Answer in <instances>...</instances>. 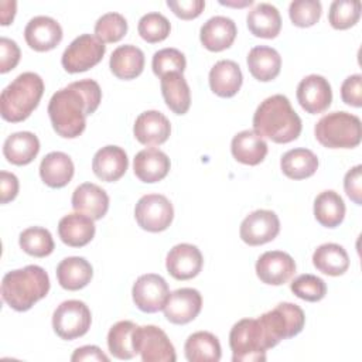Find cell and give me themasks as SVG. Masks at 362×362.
Instances as JSON below:
<instances>
[{
    "mask_svg": "<svg viewBox=\"0 0 362 362\" xmlns=\"http://www.w3.org/2000/svg\"><path fill=\"white\" fill-rule=\"evenodd\" d=\"M102 99L96 81L71 82L57 90L48 103V116L54 130L65 139H75L85 130L86 116L95 113Z\"/></svg>",
    "mask_w": 362,
    "mask_h": 362,
    "instance_id": "cell-1",
    "label": "cell"
},
{
    "mask_svg": "<svg viewBox=\"0 0 362 362\" xmlns=\"http://www.w3.org/2000/svg\"><path fill=\"white\" fill-rule=\"evenodd\" d=\"M301 119L284 95L266 98L253 115V130L274 143H290L301 133Z\"/></svg>",
    "mask_w": 362,
    "mask_h": 362,
    "instance_id": "cell-2",
    "label": "cell"
},
{
    "mask_svg": "<svg viewBox=\"0 0 362 362\" xmlns=\"http://www.w3.org/2000/svg\"><path fill=\"white\" fill-rule=\"evenodd\" d=\"M49 291V277L37 264L11 270L1 280V298L16 311H27Z\"/></svg>",
    "mask_w": 362,
    "mask_h": 362,
    "instance_id": "cell-3",
    "label": "cell"
},
{
    "mask_svg": "<svg viewBox=\"0 0 362 362\" xmlns=\"http://www.w3.org/2000/svg\"><path fill=\"white\" fill-rule=\"evenodd\" d=\"M44 93V81L35 72H23L8 83L0 96L1 117L11 123L25 120L38 106Z\"/></svg>",
    "mask_w": 362,
    "mask_h": 362,
    "instance_id": "cell-4",
    "label": "cell"
},
{
    "mask_svg": "<svg viewBox=\"0 0 362 362\" xmlns=\"http://www.w3.org/2000/svg\"><path fill=\"white\" fill-rule=\"evenodd\" d=\"M229 346L233 362H263L273 342L260 318H243L229 332Z\"/></svg>",
    "mask_w": 362,
    "mask_h": 362,
    "instance_id": "cell-5",
    "label": "cell"
},
{
    "mask_svg": "<svg viewBox=\"0 0 362 362\" xmlns=\"http://www.w3.org/2000/svg\"><path fill=\"white\" fill-rule=\"evenodd\" d=\"M314 134L318 143L327 148H354L361 143V120L344 110L332 112L317 122Z\"/></svg>",
    "mask_w": 362,
    "mask_h": 362,
    "instance_id": "cell-6",
    "label": "cell"
},
{
    "mask_svg": "<svg viewBox=\"0 0 362 362\" xmlns=\"http://www.w3.org/2000/svg\"><path fill=\"white\" fill-rule=\"evenodd\" d=\"M259 318L274 346L280 341L300 334L305 324L304 311L293 303H280L270 311L262 314Z\"/></svg>",
    "mask_w": 362,
    "mask_h": 362,
    "instance_id": "cell-7",
    "label": "cell"
},
{
    "mask_svg": "<svg viewBox=\"0 0 362 362\" xmlns=\"http://www.w3.org/2000/svg\"><path fill=\"white\" fill-rule=\"evenodd\" d=\"M90 310L79 300H66L61 303L52 314V328L55 334L66 341L85 335L90 328Z\"/></svg>",
    "mask_w": 362,
    "mask_h": 362,
    "instance_id": "cell-8",
    "label": "cell"
},
{
    "mask_svg": "<svg viewBox=\"0 0 362 362\" xmlns=\"http://www.w3.org/2000/svg\"><path fill=\"white\" fill-rule=\"evenodd\" d=\"M106 52V45L98 37L81 34L64 51L61 64L69 74H78L98 65Z\"/></svg>",
    "mask_w": 362,
    "mask_h": 362,
    "instance_id": "cell-9",
    "label": "cell"
},
{
    "mask_svg": "<svg viewBox=\"0 0 362 362\" xmlns=\"http://www.w3.org/2000/svg\"><path fill=\"white\" fill-rule=\"evenodd\" d=\"M133 341L143 362H174L177 359L174 345L167 334L156 325H137Z\"/></svg>",
    "mask_w": 362,
    "mask_h": 362,
    "instance_id": "cell-10",
    "label": "cell"
},
{
    "mask_svg": "<svg viewBox=\"0 0 362 362\" xmlns=\"http://www.w3.org/2000/svg\"><path fill=\"white\" fill-rule=\"evenodd\" d=\"M134 218L141 229L161 232L171 225L174 208L167 197L161 194H146L134 206Z\"/></svg>",
    "mask_w": 362,
    "mask_h": 362,
    "instance_id": "cell-11",
    "label": "cell"
},
{
    "mask_svg": "<svg viewBox=\"0 0 362 362\" xmlns=\"http://www.w3.org/2000/svg\"><path fill=\"white\" fill-rule=\"evenodd\" d=\"M132 296L136 307L143 313H157L164 308L170 288L167 281L154 273L141 274L133 284Z\"/></svg>",
    "mask_w": 362,
    "mask_h": 362,
    "instance_id": "cell-12",
    "label": "cell"
},
{
    "mask_svg": "<svg viewBox=\"0 0 362 362\" xmlns=\"http://www.w3.org/2000/svg\"><path fill=\"white\" fill-rule=\"evenodd\" d=\"M280 232L279 216L269 209H256L240 223V239L249 246H259L273 240Z\"/></svg>",
    "mask_w": 362,
    "mask_h": 362,
    "instance_id": "cell-13",
    "label": "cell"
},
{
    "mask_svg": "<svg viewBox=\"0 0 362 362\" xmlns=\"http://www.w3.org/2000/svg\"><path fill=\"white\" fill-rule=\"evenodd\" d=\"M297 100L310 115L325 112L332 102V90L328 79L317 74L303 78L297 86Z\"/></svg>",
    "mask_w": 362,
    "mask_h": 362,
    "instance_id": "cell-14",
    "label": "cell"
},
{
    "mask_svg": "<svg viewBox=\"0 0 362 362\" xmlns=\"http://www.w3.org/2000/svg\"><path fill=\"white\" fill-rule=\"evenodd\" d=\"M202 297L201 293L191 287H182L170 293L168 300L163 308L164 317L177 325H184L195 320L201 313Z\"/></svg>",
    "mask_w": 362,
    "mask_h": 362,
    "instance_id": "cell-15",
    "label": "cell"
},
{
    "mask_svg": "<svg viewBox=\"0 0 362 362\" xmlns=\"http://www.w3.org/2000/svg\"><path fill=\"white\" fill-rule=\"evenodd\" d=\"M296 273L294 259L281 250L264 252L256 262V274L264 284L281 286Z\"/></svg>",
    "mask_w": 362,
    "mask_h": 362,
    "instance_id": "cell-16",
    "label": "cell"
},
{
    "mask_svg": "<svg viewBox=\"0 0 362 362\" xmlns=\"http://www.w3.org/2000/svg\"><path fill=\"white\" fill-rule=\"evenodd\" d=\"M204 264L201 250L191 243H178L165 259L167 272L177 280H189L199 274Z\"/></svg>",
    "mask_w": 362,
    "mask_h": 362,
    "instance_id": "cell-17",
    "label": "cell"
},
{
    "mask_svg": "<svg viewBox=\"0 0 362 362\" xmlns=\"http://www.w3.org/2000/svg\"><path fill=\"white\" fill-rule=\"evenodd\" d=\"M24 38L34 51H49L62 40V28L57 20L48 16L31 18L24 28Z\"/></svg>",
    "mask_w": 362,
    "mask_h": 362,
    "instance_id": "cell-18",
    "label": "cell"
},
{
    "mask_svg": "<svg viewBox=\"0 0 362 362\" xmlns=\"http://www.w3.org/2000/svg\"><path fill=\"white\" fill-rule=\"evenodd\" d=\"M171 133L170 120L158 110L140 113L133 126V134L144 146H160L167 141Z\"/></svg>",
    "mask_w": 362,
    "mask_h": 362,
    "instance_id": "cell-19",
    "label": "cell"
},
{
    "mask_svg": "<svg viewBox=\"0 0 362 362\" xmlns=\"http://www.w3.org/2000/svg\"><path fill=\"white\" fill-rule=\"evenodd\" d=\"M236 34V24L232 18L225 16H215L206 20L201 27L199 40L206 49L219 52L233 44Z\"/></svg>",
    "mask_w": 362,
    "mask_h": 362,
    "instance_id": "cell-20",
    "label": "cell"
},
{
    "mask_svg": "<svg viewBox=\"0 0 362 362\" xmlns=\"http://www.w3.org/2000/svg\"><path fill=\"white\" fill-rule=\"evenodd\" d=\"M129 167L126 151L119 146H105L98 150L92 160L95 175L106 182L120 180Z\"/></svg>",
    "mask_w": 362,
    "mask_h": 362,
    "instance_id": "cell-21",
    "label": "cell"
},
{
    "mask_svg": "<svg viewBox=\"0 0 362 362\" xmlns=\"http://www.w3.org/2000/svg\"><path fill=\"white\" fill-rule=\"evenodd\" d=\"M72 208L93 221L102 219L109 209V195L99 185L83 182L72 194Z\"/></svg>",
    "mask_w": 362,
    "mask_h": 362,
    "instance_id": "cell-22",
    "label": "cell"
},
{
    "mask_svg": "<svg viewBox=\"0 0 362 362\" xmlns=\"http://www.w3.org/2000/svg\"><path fill=\"white\" fill-rule=\"evenodd\" d=\"M170 165L168 156L154 147L139 151L133 160L134 175L147 184L161 181L168 174Z\"/></svg>",
    "mask_w": 362,
    "mask_h": 362,
    "instance_id": "cell-23",
    "label": "cell"
},
{
    "mask_svg": "<svg viewBox=\"0 0 362 362\" xmlns=\"http://www.w3.org/2000/svg\"><path fill=\"white\" fill-rule=\"evenodd\" d=\"M243 82L240 66L232 59L218 61L209 71L211 90L221 98H232Z\"/></svg>",
    "mask_w": 362,
    "mask_h": 362,
    "instance_id": "cell-24",
    "label": "cell"
},
{
    "mask_svg": "<svg viewBox=\"0 0 362 362\" xmlns=\"http://www.w3.org/2000/svg\"><path fill=\"white\" fill-rule=\"evenodd\" d=\"M58 235L65 245L71 247H82L95 236L93 219L79 212L68 214L61 218L58 223Z\"/></svg>",
    "mask_w": 362,
    "mask_h": 362,
    "instance_id": "cell-25",
    "label": "cell"
},
{
    "mask_svg": "<svg viewBox=\"0 0 362 362\" xmlns=\"http://www.w3.org/2000/svg\"><path fill=\"white\" fill-rule=\"evenodd\" d=\"M230 151L236 161L246 165H257L267 154V143L255 130H243L233 136Z\"/></svg>",
    "mask_w": 362,
    "mask_h": 362,
    "instance_id": "cell-26",
    "label": "cell"
},
{
    "mask_svg": "<svg viewBox=\"0 0 362 362\" xmlns=\"http://www.w3.org/2000/svg\"><path fill=\"white\" fill-rule=\"evenodd\" d=\"M74 163L71 157L62 151L48 153L40 164V177L51 188H62L69 184L74 177Z\"/></svg>",
    "mask_w": 362,
    "mask_h": 362,
    "instance_id": "cell-27",
    "label": "cell"
},
{
    "mask_svg": "<svg viewBox=\"0 0 362 362\" xmlns=\"http://www.w3.org/2000/svg\"><path fill=\"white\" fill-rule=\"evenodd\" d=\"M93 276V269L85 257H65L57 266V279L62 288L76 291L89 284Z\"/></svg>",
    "mask_w": 362,
    "mask_h": 362,
    "instance_id": "cell-28",
    "label": "cell"
},
{
    "mask_svg": "<svg viewBox=\"0 0 362 362\" xmlns=\"http://www.w3.org/2000/svg\"><path fill=\"white\" fill-rule=\"evenodd\" d=\"M112 74L119 79H134L144 68V54L143 51L132 44H124L117 47L109 61Z\"/></svg>",
    "mask_w": 362,
    "mask_h": 362,
    "instance_id": "cell-29",
    "label": "cell"
},
{
    "mask_svg": "<svg viewBox=\"0 0 362 362\" xmlns=\"http://www.w3.org/2000/svg\"><path fill=\"white\" fill-rule=\"evenodd\" d=\"M40 151V140L31 132H17L10 134L3 144L6 160L14 165L30 164Z\"/></svg>",
    "mask_w": 362,
    "mask_h": 362,
    "instance_id": "cell-30",
    "label": "cell"
},
{
    "mask_svg": "<svg viewBox=\"0 0 362 362\" xmlns=\"http://www.w3.org/2000/svg\"><path fill=\"white\" fill-rule=\"evenodd\" d=\"M246 24L255 37L274 38L281 30V17L273 4L259 3L247 13Z\"/></svg>",
    "mask_w": 362,
    "mask_h": 362,
    "instance_id": "cell-31",
    "label": "cell"
},
{
    "mask_svg": "<svg viewBox=\"0 0 362 362\" xmlns=\"http://www.w3.org/2000/svg\"><path fill=\"white\" fill-rule=\"evenodd\" d=\"M247 68L253 78L260 82H269L280 74L281 57L272 47L257 45L247 54Z\"/></svg>",
    "mask_w": 362,
    "mask_h": 362,
    "instance_id": "cell-32",
    "label": "cell"
},
{
    "mask_svg": "<svg viewBox=\"0 0 362 362\" xmlns=\"http://www.w3.org/2000/svg\"><path fill=\"white\" fill-rule=\"evenodd\" d=\"M160 79L165 105L175 115H185L191 106V92L184 75L180 72H170Z\"/></svg>",
    "mask_w": 362,
    "mask_h": 362,
    "instance_id": "cell-33",
    "label": "cell"
},
{
    "mask_svg": "<svg viewBox=\"0 0 362 362\" xmlns=\"http://www.w3.org/2000/svg\"><path fill=\"white\" fill-rule=\"evenodd\" d=\"M184 351L189 362H218L222 356L219 339L208 331L191 334L185 341Z\"/></svg>",
    "mask_w": 362,
    "mask_h": 362,
    "instance_id": "cell-34",
    "label": "cell"
},
{
    "mask_svg": "<svg viewBox=\"0 0 362 362\" xmlns=\"http://www.w3.org/2000/svg\"><path fill=\"white\" fill-rule=\"evenodd\" d=\"M315 269L328 276H341L349 267V256L338 243H324L313 253Z\"/></svg>",
    "mask_w": 362,
    "mask_h": 362,
    "instance_id": "cell-35",
    "label": "cell"
},
{
    "mask_svg": "<svg viewBox=\"0 0 362 362\" xmlns=\"http://www.w3.org/2000/svg\"><path fill=\"white\" fill-rule=\"evenodd\" d=\"M280 167L286 177L291 180H304L314 175L318 168V158L311 150L298 147L283 154Z\"/></svg>",
    "mask_w": 362,
    "mask_h": 362,
    "instance_id": "cell-36",
    "label": "cell"
},
{
    "mask_svg": "<svg viewBox=\"0 0 362 362\" xmlns=\"http://www.w3.org/2000/svg\"><path fill=\"white\" fill-rule=\"evenodd\" d=\"M314 216L325 228H337L345 216V204L332 189L320 192L314 199Z\"/></svg>",
    "mask_w": 362,
    "mask_h": 362,
    "instance_id": "cell-37",
    "label": "cell"
},
{
    "mask_svg": "<svg viewBox=\"0 0 362 362\" xmlns=\"http://www.w3.org/2000/svg\"><path fill=\"white\" fill-rule=\"evenodd\" d=\"M133 321H119L107 332V348L110 354L117 359H132L137 355L134 349V329Z\"/></svg>",
    "mask_w": 362,
    "mask_h": 362,
    "instance_id": "cell-38",
    "label": "cell"
},
{
    "mask_svg": "<svg viewBox=\"0 0 362 362\" xmlns=\"http://www.w3.org/2000/svg\"><path fill=\"white\" fill-rule=\"evenodd\" d=\"M20 247L30 256L45 257L54 250V239L48 229L31 226L24 229L18 238Z\"/></svg>",
    "mask_w": 362,
    "mask_h": 362,
    "instance_id": "cell-39",
    "label": "cell"
},
{
    "mask_svg": "<svg viewBox=\"0 0 362 362\" xmlns=\"http://www.w3.org/2000/svg\"><path fill=\"white\" fill-rule=\"evenodd\" d=\"M361 17L359 0H335L329 6L328 21L335 30H346L358 23Z\"/></svg>",
    "mask_w": 362,
    "mask_h": 362,
    "instance_id": "cell-40",
    "label": "cell"
},
{
    "mask_svg": "<svg viewBox=\"0 0 362 362\" xmlns=\"http://www.w3.org/2000/svg\"><path fill=\"white\" fill-rule=\"evenodd\" d=\"M126 18L115 11L103 14L95 24V37H98L102 42H117L126 35Z\"/></svg>",
    "mask_w": 362,
    "mask_h": 362,
    "instance_id": "cell-41",
    "label": "cell"
},
{
    "mask_svg": "<svg viewBox=\"0 0 362 362\" xmlns=\"http://www.w3.org/2000/svg\"><path fill=\"white\" fill-rule=\"evenodd\" d=\"M170 30H171V25L168 18L161 13H156V11L144 14L139 20V25H137V31L140 37L150 44L165 40L170 34Z\"/></svg>",
    "mask_w": 362,
    "mask_h": 362,
    "instance_id": "cell-42",
    "label": "cell"
},
{
    "mask_svg": "<svg viewBox=\"0 0 362 362\" xmlns=\"http://www.w3.org/2000/svg\"><path fill=\"white\" fill-rule=\"evenodd\" d=\"M187 66L185 55L177 48H163L153 55L151 68L156 76L163 78L170 72L182 74Z\"/></svg>",
    "mask_w": 362,
    "mask_h": 362,
    "instance_id": "cell-43",
    "label": "cell"
},
{
    "mask_svg": "<svg viewBox=\"0 0 362 362\" xmlns=\"http://www.w3.org/2000/svg\"><path fill=\"white\" fill-rule=\"evenodd\" d=\"M290 288L294 296H297L301 300L310 301V303L320 301L327 294L325 281L322 279H320L314 274H308V273L300 274L298 277H296L291 281Z\"/></svg>",
    "mask_w": 362,
    "mask_h": 362,
    "instance_id": "cell-44",
    "label": "cell"
},
{
    "mask_svg": "<svg viewBox=\"0 0 362 362\" xmlns=\"http://www.w3.org/2000/svg\"><path fill=\"white\" fill-rule=\"evenodd\" d=\"M321 3L318 0H294L288 6V16L294 25L305 28L318 23L321 17Z\"/></svg>",
    "mask_w": 362,
    "mask_h": 362,
    "instance_id": "cell-45",
    "label": "cell"
},
{
    "mask_svg": "<svg viewBox=\"0 0 362 362\" xmlns=\"http://www.w3.org/2000/svg\"><path fill=\"white\" fill-rule=\"evenodd\" d=\"M341 98L349 106H362V76L359 74L348 76L341 85Z\"/></svg>",
    "mask_w": 362,
    "mask_h": 362,
    "instance_id": "cell-46",
    "label": "cell"
},
{
    "mask_svg": "<svg viewBox=\"0 0 362 362\" xmlns=\"http://www.w3.org/2000/svg\"><path fill=\"white\" fill-rule=\"evenodd\" d=\"M20 48L16 41L1 37L0 38V72L6 74L14 69L20 61Z\"/></svg>",
    "mask_w": 362,
    "mask_h": 362,
    "instance_id": "cell-47",
    "label": "cell"
},
{
    "mask_svg": "<svg viewBox=\"0 0 362 362\" xmlns=\"http://www.w3.org/2000/svg\"><path fill=\"white\" fill-rule=\"evenodd\" d=\"M167 6L171 11L182 18V20H192L197 18L205 8L204 0H167Z\"/></svg>",
    "mask_w": 362,
    "mask_h": 362,
    "instance_id": "cell-48",
    "label": "cell"
},
{
    "mask_svg": "<svg viewBox=\"0 0 362 362\" xmlns=\"http://www.w3.org/2000/svg\"><path fill=\"white\" fill-rule=\"evenodd\" d=\"M362 165L352 167L344 177V189L346 195L356 204H362Z\"/></svg>",
    "mask_w": 362,
    "mask_h": 362,
    "instance_id": "cell-49",
    "label": "cell"
},
{
    "mask_svg": "<svg viewBox=\"0 0 362 362\" xmlns=\"http://www.w3.org/2000/svg\"><path fill=\"white\" fill-rule=\"evenodd\" d=\"M18 194V178L7 171L0 173V202L7 204Z\"/></svg>",
    "mask_w": 362,
    "mask_h": 362,
    "instance_id": "cell-50",
    "label": "cell"
},
{
    "mask_svg": "<svg viewBox=\"0 0 362 362\" xmlns=\"http://www.w3.org/2000/svg\"><path fill=\"white\" fill-rule=\"evenodd\" d=\"M72 362H81V361H103L109 362V358L102 352V349L96 345H85L81 348H76L71 356Z\"/></svg>",
    "mask_w": 362,
    "mask_h": 362,
    "instance_id": "cell-51",
    "label": "cell"
},
{
    "mask_svg": "<svg viewBox=\"0 0 362 362\" xmlns=\"http://www.w3.org/2000/svg\"><path fill=\"white\" fill-rule=\"evenodd\" d=\"M0 7H1V25H8L14 18L17 3L3 0L0 1Z\"/></svg>",
    "mask_w": 362,
    "mask_h": 362,
    "instance_id": "cell-52",
    "label": "cell"
},
{
    "mask_svg": "<svg viewBox=\"0 0 362 362\" xmlns=\"http://www.w3.org/2000/svg\"><path fill=\"white\" fill-rule=\"evenodd\" d=\"M223 6H230V7H245V6H250L253 3V0H245V1H219Z\"/></svg>",
    "mask_w": 362,
    "mask_h": 362,
    "instance_id": "cell-53",
    "label": "cell"
}]
</instances>
